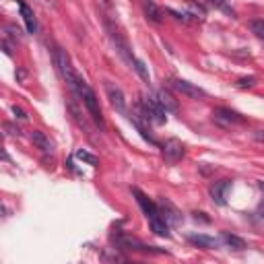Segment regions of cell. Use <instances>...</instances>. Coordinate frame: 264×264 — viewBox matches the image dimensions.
Instances as JSON below:
<instances>
[{
    "label": "cell",
    "mask_w": 264,
    "mask_h": 264,
    "mask_svg": "<svg viewBox=\"0 0 264 264\" xmlns=\"http://www.w3.org/2000/svg\"><path fill=\"white\" fill-rule=\"evenodd\" d=\"M70 89H72L74 95L79 97V101L85 105V110L89 112V116L93 118V122L101 126V124H103V116H101V107H99V101H97L95 91H93V89L87 85V81H83L81 76L76 79V83H74Z\"/></svg>",
    "instance_id": "6da1fadb"
},
{
    "label": "cell",
    "mask_w": 264,
    "mask_h": 264,
    "mask_svg": "<svg viewBox=\"0 0 264 264\" xmlns=\"http://www.w3.org/2000/svg\"><path fill=\"white\" fill-rule=\"evenodd\" d=\"M54 64L58 66L60 74L64 76V81L68 83V87H72V85L76 83V79H79V74L74 72V68H72V64H70L68 54H66L64 50H62V48H56V52H54Z\"/></svg>",
    "instance_id": "7a4b0ae2"
},
{
    "label": "cell",
    "mask_w": 264,
    "mask_h": 264,
    "mask_svg": "<svg viewBox=\"0 0 264 264\" xmlns=\"http://www.w3.org/2000/svg\"><path fill=\"white\" fill-rule=\"evenodd\" d=\"M143 107H145V118L155 122V124H163L165 122V110L159 105V101L155 99L153 93L143 95Z\"/></svg>",
    "instance_id": "3957f363"
},
{
    "label": "cell",
    "mask_w": 264,
    "mask_h": 264,
    "mask_svg": "<svg viewBox=\"0 0 264 264\" xmlns=\"http://www.w3.org/2000/svg\"><path fill=\"white\" fill-rule=\"evenodd\" d=\"M105 93H107V99H110V103L116 107V110L126 114V95H124V91L116 83L105 81Z\"/></svg>",
    "instance_id": "277c9868"
},
{
    "label": "cell",
    "mask_w": 264,
    "mask_h": 264,
    "mask_svg": "<svg viewBox=\"0 0 264 264\" xmlns=\"http://www.w3.org/2000/svg\"><path fill=\"white\" fill-rule=\"evenodd\" d=\"M172 87L178 91V93H182V95H186V97H192V99H203L207 93L200 89V87H196V85H192V83H188V81H184V79H172Z\"/></svg>",
    "instance_id": "5b68a950"
},
{
    "label": "cell",
    "mask_w": 264,
    "mask_h": 264,
    "mask_svg": "<svg viewBox=\"0 0 264 264\" xmlns=\"http://www.w3.org/2000/svg\"><path fill=\"white\" fill-rule=\"evenodd\" d=\"M163 157L169 163H178L184 157V145L178 141V138H169V141H165V145H163Z\"/></svg>",
    "instance_id": "8992f818"
},
{
    "label": "cell",
    "mask_w": 264,
    "mask_h": 264,
    "mask_svg": "<svg viewBox=\"0 0 264 264\" xmlns=\"http://www.w3.org/2000/svg\"><path fill=\"white\" fill-rule=\"evenodd\" d=\"M132 194L136 196V203L141 205L143 213L147 215V219H149V217H153V215H157V213H159V207L155 205V203H153V200H151L147 194H143V192L138 190V188H132Z\"/></svg>",
    "instance_id": "52a82bcc"
},
{
    "label": "cell",
    "mask_w": 264,
    "mask_h": 264,
    "mask_svg": "<svg viewBox=\"0 0 264 264\" xmlns=\"http://www.w3.org/2000/svg\"><path fill=\"white\" fill-rule=\"evenodd\" d=\"M31 143H33L39 151H43V153H52L54 149H56V145H54V141L52 138L45 134V132H41V130H33L31 132Z\"/></svg>",
    "instance_id": "ba28073f"
},
{
    "label": "cell",
    "mask_w": 264,
    "mask_h": 264,
    "mask_svg": "<svg viewBox=\"0 0 264 264\" xmlns=\"http://www.w3.org/2000/svg\"><path fill=\"white\" fill-rule=\"evenodd\" d=\"M155 99L159 101V105L165 110V114H167V112H172V114H176V112H178V101L174 99L172 93H167L165 89H159L157 93H155Z\"/></svg>",
    "instance_id": "9c48e42d"
},
{
    "label": "cell",
    "mask_w": 264,
    "mask_h": 264,
    "mask_svg": "<svg viewBox=\"0 0 264 264\" xmlns=\"http://www.w3.org/2000/svg\"><path fill=\"white\" fill-rule=\"evenodd\" d=\"M231 182L229 180H221V182H215L211 186V196L217 205H225V198H227V190H229Z\"/></svg>",
    "instance_id": "30bf717a"
},
{
    "label": "cell",
    "mask_w": 264,
    "mask_h": 264,
    "mask_svg": "<svg viewBox=\"0 0 264 264\" xmlns=\"http://www.w3.org/2000/svg\"><path fill=\"white\" fill-rule=\"evenodd\" d=\"M17 4H19L21 14H23V19H25L27 31H29V33H35V31H37V21H35V14H33V10H31V6L25 2V0H17Z\"/></svg>",
    "instance_id": "8fae6325"
},
{
    "label": "cell",
    "mask_w": 264,
    "mask_h": 264,
    "mask_svg": "<svg viewBox=\"0 0 264 264\" xmlns=\"http://www.w3.org/2000/svg\"><path fill=\"white\" fill-rule=\"evenodd\" d=\"M149 223H151V229H153L159 238H169V223L161 217V213L149 217Z\"/></svg>",
    "instance_id": "7c38bea8"
},
{
    "label": "cell",
    "mask_w": 264,
    "mask_h": 264,
    "mask_svg": "<svg viewBox=\"0 0 264 264\" xmlns=\"http://www.w3.org/2000/svg\"><path fill=\"white\" fill-rule=\"evenodd\" d=\"M143 10L147 14V19H151L153 23H163V10L153 0H143Z\"/></svg>",
    "instance_id": "4fadbf2b"
},
{
    "label": "cell",
    "mask_w": 264,
    "mask_h": 264,
    "mask_svg": "<svg viewBox=\"0 0 264 264\" xmlns=\"http://www.w3.org/2000/svg\"><path fill=\"white\" fill-rule=\"evenodd\" d=\"M215 118L217 120H225L227 124H242L244 122V118L238 112L227 110V107H217V110H215Z\"/></svg>",
    "instance_id": "5bb4252c"
},
{
    "label": "cell",
    "mask_w": 264,
    "mask_h": 264,
    "mask_svg": "<svg viewBox=\"0 0 264 264\" xmlns=\"http://www.w3.org/2000/svg\"><path fill=\"white\" fill-rule=\"evenodd\" d=\"M114 240H116V244L122 248V250H147L145 244H141L138 240H134V238H130V236H118V238H114Z\"/></svg>",
    "instance_id": "9a60e30c"
},
{
    "label": "cell",
    "mask_w": 264,
    "mask_h": 264,
    "mask_svg": "<svg viewBox=\"0 0 264 264\" xmlns=\"http://www.w3.org/2000/svg\"><path fill=\"white\" fill-rule=\"evenodd\" d=\"M161 211H163V215H161V217H163V219H165L167 223H172V225L180 223V217H178L180 213H178L172 205H169V203H163V205H161V209H159V213H161Z\"/></svg>",
    "instance_id": "2e32d148"
},
{
    "label": "cell",
    "mask_w": 264,
    "mask_h": 264,
    "mask_svg": "<svg viewBox=\"0 0 264 264\" xmlns=\"http://www.w3.org/2000/svg\"><path fill=\"white\" fill-rule=\"evenodd\" d=\"M221 240H223L225 246L234 248V250H244V248H246V242H244L242 238H238V236H234V234H227V231L221 236Z\"/></svg>",
    "instance_id": "e0dca14e"
},
{
    "label": "cell",
    "mask_w": 264,
    "mask_h": 264,
    "mask_svg": "<svg viewBox=\"0 0 264 264\" xmlns=\"http://www.w3.org/2000/svg\"><path fill=\"white\" fill-rule=\"evenodd\" d=\"M132 68L138 72V76L145 81V83H151V74H149V68H147V64L143 60H138L136 56H134V60H132Z\"/></svg>",
    "instance_id": "ac0fdd59"
},
{
    "label": "cell",
    "mask_w": 264,
    "mask_h": 264,
    "mask_svg": "<svg viewBox=\"0 0 264 264\" xmlns=\"http://www.w3.org/2000/svg\"><path fill=\"white\" fill-rule=\"evenodd\" d=\"M190 242L200 248H217V244H219L215 238H209V236H190Z\"/></svg>",
    "instance_id": "d6986e66"
},
{
    "label": "cell",
    "mask_w": 264,
    "mask_h": 264,
    "mask_svg": "<svg viewBox=\"0 0 264 264\" xmlns=\"http://www.w3.org/2000/svg\"><path fill=\"white\" fill-rule=\"evenodd\" d=\"M76 159H81V161L89 163L91 167H97V165H99V159L95 157V155H91L89 151H85V149H79V151H76Z\"/></svg>",
    "instance_id": "ffe728a7"
},
{
    "label": "cell",
    "mask_w": 264,
    "mask_h": 264,
    "mask_svg": "<svg viewBox=\"0 0 264 264\" xmlns=\"http://www.w3.org/2000/svg\"><path fill=\"white\" fill-rule=\"evenodd\" d=\"M250 29H252V33H254L258 39L264 37V21H262V19H254V21H250Z\"/></svg>",
    "instance_id": "44dd1931"
},
{
    "label": "cell",
    "mask_w": 264,
    "mask_h": 264,
    "mask_svg": "<svg viewBox=\"0 0 264 264\" xmlns=\"http://www.w3.org/2000/svg\"><path fill=\"white\" fill-rule=\"evenodd\" d=\"M256 85V76H244V79L238 81L240 89H248V87H254Z\"/></svg>",
    "instance_id": "7402d4cb"
},
{
    "label": "cell",
    "mask_w": 264,
    "mask_h": 264,
    "mask_svg": "<svg viewBox=\"0 0 264 264\" xmlns=\"http://www.w3.org/2000/svg\"><path fill=\"white\" fill-rule=\"evenodd\" d=\"M167 12H169V14H174V17H176L178 21H184V23H190V17H192V14H184V12H178V10H174V8H169Z\"/></svg>",
    "instance_id": "603a6c76"
},
{
    "label": "cell",
    "mask_w": 264,
    "mask_h": 264,
    "mask_svg": "<svg viewBox=\"0 0 264 264\" xmlns=\"http://www.w3.org/2000/svg\"><path fill=\"white\" fill-rule=\"evenodd\" d=\"M12 114L17 116L19 120H27V114H25V112L21 110V107H17V105H12Z\"/></svg>",
    "instance_id": "cb8c5ba5"
},
{
    "label": "cell",
    "mask_w": 264,
    "mask_h": 264,
    "mask_svg": "<svg viewBox=\"0 0 264 264\" xmlns=\"http://www.w3.org/2000/svg\"><path fill=\"white\" fill-rule=\"evenodd\" d=\"M190 8H192V12H194V14H200V17H205V8H203V6H198V4L190 2Z\"/></svg>",
    "instance_id": "d4e9b609"
},
{
    "label": "cell",
    "mask_w": 264,
    "mask_h": 264,
    "mask_svg": "<svg viewBox=\"0 0 264 264\" xmlns=\"http://www.w3.org/2000/svg\"><path fill=\"white\" fill-rule=\"evenodd\" d=\"M4 128H6V130H10V134H17V136L21 134V130H19V128H12L10 124H4Z\"/></svg>",
    "instance_id": "484cf974"
},
{
    "label": "cell",
    "mask_w": 264,
    "mask_h": 264,
    "mask_svg": "<svg viewBox=\"0 0 264 264\" xmlns=\"http://www.w3.org/2000/svg\"><path fill=\"white\" fill-rule=\"evenodd\" d=\"M17 76H19V81H23V79H25V70H19Z\"/></svg>",
    "instance_id": "4316f807"
},
{
    "label": "cell",
    "mask_w": 264,
    "mask_h": 264,
    "mask_svg": "<svg viewBox=\"0 0 264 264\" xmlns=\"http://www.w3.org/2000/svg\"><path fill=\"white\" fill-rule=\"evenodd\" d=\"M4 213H6V209H4V205H2V203H0V217H2Z\"/></svg>",
    "instance_id": "83f0119b"
},
{
    "label": "cell",
    "mask_w": 264,
    "mask_h": 264,
    "mask_svg": "<svg viewBox=\"0 0 264 264\" xmlns=\"http://www.w3.org/2000/svg\"><path fill=\"white\" fill-rule=\"evenodd\" d=\"M213 4H223V0H211Z\"/></svg>",
    "instance_id": "f1b7e54d"
},
{
    "label": "cell",
    "mask_w": 264,
    "mask_h": 264,
    "mask_svg": "<svg viewBox=\"0 0 264 264\" xmlns=\"http://www.w3.org/2000/svg\"><path fill=\"white\" fill-rule=\"evenodd\" d=\"M0 149H2V134H0Z\"/></svg>",
    "instance_id": "f546056e"
}]
</instances>
